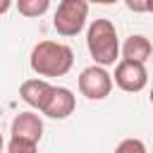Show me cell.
Masks as SVG:
<instances>
[{"label":"cell","mask_w":153,"mask_h":153,"mask_svg":"<svg viewBox=\"0 0 153 153\" xmlns=\"http://www.w3.org/2000/svg\"><path fill=\"white\" fill-rule=\"evenodd\" d=\"M29 62L38 76H65L74 65V53L69 45L55 41H41L33 45Z\"/></svg>","instance_id":"obj_1"},{"label":"cell","mask_w":153,"mask_h":153,"mask_svg":"<svg viewBox=\"0 0 153 153\" xmlns=\"http://www.w3.org/2000/svg\"><path fill=\"white\" fill-rule=\"evenodd\" d=\"M86 45H88V53H91V57L96 60V65H100V67L115 65L117 53H120V43H117V31H115L112 22H108V19H96V22L88 26Z\"/></svg>","instance_id":"obj_2"},{"label":"cell","mask_w":153,"mask_h":153,"mask_svg":"<svg viewBox=\"0 0 153 153\" xmlns=\"http://www.w3.org/2000/svg\"><path fill=\"white\" fill-rule=\"evenodd\" d=\"M88 17V0H62L57 5L53 26L60 36H76Z\"/></svg>","instance_id":"obj_3"},{"label":"cell","mask_w":153,"mask_h":153,"mask_svg":"<svg viewBox=\"0 0 153 153\" xmlns=\"http://www.w3.org/2000/svg\"><path fill=\"white\" fill-rule=\"evenodd\" d=\"M79 91L91 100H103L112 91V76L105 72V67H86L79 76Z\"/></svg>","instance_id":"obj_4"},{"label":"cell","mask_w":153,"mask_h":153,"mask_svg":"<svg viewBox=\"0 0 153 153\" xmlns=\"http://www.w3.org/2000/svg\"><path fill=\"white\" fill-rule=\"evenodd\" d=\"M148 81V74H146V67L143 62H136V60H122L117 67H115V84L127 91V93H136L146 86Z\"/></svg>","instance_id":"obj_5"},{"label":"cell","mask_w":153,"mask_h":153,"mask_svg":"<svg viewBox=\"0 0 153 153\" xmlns=\"http://www.w3.org/2000/svg\"><path fill=\"white\" fill-rule=\"evenodd\" d=\"M74 105L76 103H74V96H72L69 88L53 86V93H50V98H48V103H45V108L41 112L53 117V120H65L67 115L74 112Z\"/></svg>","instance_id":"obj_6"},{"label":"cell","mask_w":153,"mask_h":153,"mask_svg":"<svg viewBox=\"0 0 153 153\" xmlns=\"http://www.w3.org/2000/svg\"><path fill=\"white\" fill-rule=\"evenodd\" d=\"M50 93H53V86H50L48 81H43V79H26V81L22 84V88H19L22 100L29 103L31 108H38V110L45 108Z\"/></svg>","instance_id":"obj_7"},{"label":"cell","mask_w":153,"mask_h":153,"mask_svg":"<svg viewBox=\"0 0 153 153\" xmlns=\"http://www.w3.org/2000/svg\"><path fill=\"white\" fill-rule=\"evenodd\" d=\"M43 134V122L36 112H19L12 120V136H22V139H31V141H41Z\"/></svg>","instance_id":"obj_8"},{"label":"cell","mask_w":153,"mask_h":153,"mask_svg":"<svg viewBox=\"0 0 153 153\" xmlns=\"http://www.w3.org/2000/svg\"><path fill=\"white\" fill-rule=\"evenodd\" d=\"M151 53H153V45H151V41H148L146 36H141V33L129 36V38L124 41V45H122V55H124V60L146 62V60L151 57Z\"/></svg>","instance_id":"obj_9"},{"label":"cell","mask_w":153,"mask_h":153,"mask_svg":"<svg viewBox=\"0 0 153 153\" xmlns=\"http://www.w3.org/2000/svg\"><path fill=\"white\" fill-rule=\"evenodd\" d=\"M50 0H17V10L24 17H41L48 12Z\"/></svg>","instance_id":"obj_10"},{"label":"cell","mask_w":153,"mask_h":153,"mask_svg":"<svg viewBox=\"0 0 153 153\" xmlns=\"http://www.w3.org/2000/svg\"><path fill=\"white\" fill-rule=\"evenodd\" d=\"M7 153H36V141L12 136V141L7 143Z\"/></svg>","instance_id":"obj_11"},{"label":"cell","mask_w":153,"mask_h":153,"mask_svg":"<svg viewBox=\"0 0 153 153\" xmlns=\"http://www.w3.org/2000/svg\"><path fill=\"white\" fill-rule=\"evenodd\" d=\"M115 153H146V146H143L141 139H124L115 148Z\"/></svg>","instance_id":"obj_12"},{"label":"cell","mask_w":153,"mask_h":153,"mask_svg":"<svg viewBox=\"0 0 153 153\" xmlns=\"http://www.w3.org/2000/svg\"><path fill=\"white\" fill-rule=\"evenodd\" d=\"M124 5H127L131 12H136V14L148 12V0H124Z\"/></svg>","instance_id":"obj_13"},{"label":"cell","mask_w":153,"mask_h":153,"mask_svg":"<svg viewBox=\"0 0 153 153\" xmlns=\"http://www.w3.org/2000/svg\"><path fill=\"white\" fill-rule=\"evenodd\" d=\"M10 5H12V0H0V14H5L10 10Z\"/></svg>","instance_id":"obj_14"},{"label":"cell","mask_w":153,"mask_h":153,"mask_svg":"<svg viewBox=\"0 0 153 153\" xmlns=\"http://www.w3.org/2000/svg\"><path fill=\"white\" fill-rule=\"evenodd\" d=\"M88 2H96V5H112V2H117V0H88Z\"/></svg>","instance_id":"obj_15"},{"label":"cell","mask_w":153,"mask_h":153,"mask_svg":"<svg viewBox=\"0 0 153 153\" xmlns=\"http://www.w3.org/2000/svg\"><path fill=\"white\" fill-rule=\"evenodd\" d=\"M148 12H153V0H148Z\"/></svg>","instance_id":"obj_16"},{"label":"cell","mask_w":153,"mask_h":153,"mask_svg":"<svg viewBox=\"0 0 153 153\" xmlns=\"http://www.w3.org/2000/svg\"><path fill=\"white\" fill-rule=\"evenodd\" d=\"M0 151H2V134H0Z\"/></svg>","instance_id":"obj_17"},{"label":"cell","mask_w":153,"mask_h":153,"mask_svg":"<svg viewBox=\"0 0 153 153\" xmlns=\"http://www.w3.org/2000/svg\"><path fill=\"white\" fill-rule=\"evenodd\" d=\"M151 103H153V88H151Z\"/></svg>","instance_id":"obj_18"}]
</instances>
